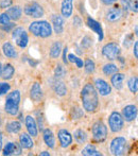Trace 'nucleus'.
<instances>
[{"label":"nucleus","mask_w":138,"mask_h":156,"mask_svg":"<svg viewBox=\"0 0 138 156\" xmlns=\"http://www.w3.org/2000/svg\"><path fill=\"white\" fill-rule=\"evenodd\" d=\"M10 23H11V19H10V17L6 15L5 12L0 14V26H5Z\"/></svg>","instance_id":"obj_38"},{"label":"nucleus","mask_w":138,"mask_h":156,"mask_svg":"<svg viewBox=\"0 0 138 156\" xmlns=\"http://www.w3.org/2000/svg\"><path fill=\"white\" fill-rule=\"evenodd\" d=\"M6 15L10 17L11 20L17 21L23 16V9L19 5H12L6 10Z\"/></svg>","instance_id":"obj_25"},{"label":"nucleus","mask_w":138,"mask_h":156,"mask_svg":"<svg viewBox=\"0 0 138 156\" xmlns=\"http://www.w3.org/2000/svg\"><path fill=\"white\" fill-rule=\"evenodd\" d=\"M82 155L85 156H101L102 153L98 151L94 144H87L84 149L82 150Z\"/></svg>","instance_id":"obj_31"},{"label":"nucleus","mask_w":138,"mask_h":156,"mask_svg":"<svg viewBox=\"0 0 138 156\" xmlns=\"http://www.w3.org/2000/svg\"><path fill=\"white\" fill-rule=\"evenodd\" d=\"M25 124L27 127L28 134L32 137H37L38 135V126L35 118L32 115H27L25 118Z\"/></svg>","instance_id":"obj_15"},{"label":"nucleus","mask_w":138,"mask_h":156,"mask_svg":"<svg viewBox=\"0 0 138 156\" xmlns=\"http://www.w3.org/2000/svg\"><path fill=\"white\" fill-rule=\"evenodd\" d=\"M74 137V140H76L78 144H85L87 141V134L85 131H83L82 129H78L73 132V136Z\"/></svg>","instance_id":"obj_30"},{"label":"nucleus","mask_w":138,"mask_h":156,"mask_svg":"<svg viewBox=\"0 0 138 156\" xmlns=\"http://www.w3.org/2000/svg\"><path fill=\"white\" fill-rule=\"evenodd\" d=\"M86 25L88 26L94 32L97 33L98 39H99V41H102V39H103V30H102V27H101V25H100V23H98V21H96L95 19L88 17L86 20Z\"/></svg>","instance_id":"obj_23"},{"label":"nucleus","mask_w":138,"mask_h":156,"mask_svg":"<svg viewBox=\"0 0 138 156\" xmlns=\"http://www.w3.org/2000/svg\"><path fill=\"white\" fill-rule=\"evenodd\" d=\"M1 121H2V119H1V116H0V125H1Z\"/></svg>","instance_id":"obj_47"},{"label":"nucleus","mask_w":138,"mask_h":156,"mask_svg":"<svg viewBox=\"0 0 138 156\" xmlns=\"http://www.w3.org/2000/svg\"><path fill=\"white\" fill-rule=\"evenodd\" d=\"M21 123L18 120H12L5 124V131L11 134H17L21 131Z\"/></svg>","instance_id":"obj_28"},{"label":"nucleus","mask_w":138,"mask_h":156,"mask_svg":"<svg viewBox=\"0 0 138 156\" xmlns=\"http://www.w3.org/2000/svg\"><path fill=\"white\" fill-rule=\"evenodd\" d=\"M62 51H63V63L66 64V65H67V64L69 63L68 60H67V51H68V48L65 47L64 49L62 50Z\"/></svg>","instance_id":"obj_41"},{"label":"nucleus","mask_w":138,"mask_h":156,"mask_svg":"<svg viewBox=\"0 0 138 156\" xmlns=\"http://www.w3.org/2000/svg\"><path fill=\"white\" fill-rule=\"evenodd\" d=\"M51 23H52V30H54L55 34L61 35L64 32L65 29V20L64 17L60 14H54L51 17Z\"/></svg>","instance_id":"obj_13"},{"label":"nucleus","mask_w":138,"mask_h":156,"mask_svg":"<svg viewBox=\"0 0 138 156\" xmlns=\"http://www.w3.org/2000/svg\"><path fill=\"white\" fill-rule=\"evenodd\" d=\"M19 144L21 148L25 150H31L34 147V142L32 139V136H30L28 133H20L19 134Z\"/></svg>","instance_id":"obj_21"},{"label":"nucleus","mask_w":138,"mask_h":156,"mask_svg":"<svg viewBox=\"0 0 138 156\" xmlns=\"http://www.w3.org/2000/svg\"><path fill=\"white\" fill-rule=\"evenodd\" d=\"M2 154L3 155H20L23 148L17 142L10 141L5 144L4 147H2Z\"/></svg>","instance_id":"obj_16"},{"label":"nucleus","mask_w":138,"mask_h":156,"mask_svg":"<svg viewBox=\"0 0 138 156\" xmlns=\"http://www.w3.org/2000/svg\"><path fill=\"white\" fill-rule=\"evenodd\" d=\"M67 74L66 69L62 64H58L54 69V79H58V80H62L65 76Z\"/></svg>","instance_id":"obj_34"},{"label":"nucleus","mask_w":138,"mask_h":156,"mask_svg":"<svg viewBox=\"0 0 138 156\" xmlns=\"http://www.w3.org/2000/svg\"><path fill=\"white\" fill-rule=\"evenodd\" d=\"M81 102L86 113L93 114L98 111L100 105L99 94L91 83H86L81 90Z\"/></svg>","instance_id":"obj_1"},{"label":"nucleus","mask_w":138,"mask_h":156,"mask_svg":"<svg viewBox=\"0 0 138 156\" xmlns=\"http://www.w3.org/2000/svg\"><path fill=\"white\" fill-rule=\"evenodd\" d=\"M124 80H126V74L122 72H116L111 76V84L117 90H121L123 88Z\"/></svg>","instance_id":"obj_18"},{"label":"nucleus","mask_w":138,"mask_h":156,"mask_svg":"<svg viewBox=\"0 0 138 156\" xmlns=\"http://www.w3.org/2000/svg\"><path fill=\"white\" fill-rule=\"evenodd\" d=\"M91 134H93V137L96 141H104L107 137V127L104 124V122L101 121V120L96 121L91 126Z\"/></svg>","instance_id":"obj_6"},{"label":"nucleus","mask_w":138,"mask_h":156,"mask_svg":"<svg viewBox=\"0 0 138 156\" xmlns=\"http://www.w3.org/2000/svg\"><path fill=\"white\" fill-rule=\"evenodd\" d=\"M2 147H3V141H2V134L0 132V151L2 150Z\"/></svg>","instance_id":"obj_45"},{"label":"nucleus","mask_w":138,"mask_h":156,"mask_svg":"<svg viewBox=\"0 0 138 156\" xmlns=\"http://www.w3.org/2000/svg\"><path fill=\"white\" fill-rule=\"evenodd\" d=\"M44 97L43 88H41V85L38 82H35L32 84L31 88H30V98L31 100L35 103L41 102Z\"/></svg>","instance_id":"obj_17"},{"label":"nucleus","mask_w":138,"mask_h":156,"mask_svg":"<svg viewBox=\"0 0 138 156\" xmlns=\"http://www.w3.org/2000/svg\"><path fill=\"white\" fill-rule=\"evenodd\" d=\"M23 12L27 16L32 17V18H41L45 15L44 8L37 2H30V3L26 4Z\"/></svg>","instance_id":"obj_9"},{"label":"nucleus","mask_w":138,"mask_h":156,"mask_svg":"<svg viewBox=\"0 0 138 156\" xmlns=\"http://www.w3.org/2000/svg\"><path fill=\"white\" fill-rule=\"evenodd\" d=\"M12 37L16 45L21 49H25L29 44V36L26 31L25 28L23 27H17L12 31Z\"/></svg>","instance_id":"obj_5"},{"label":"nucleus","mask_w":138,"mask_h":156,"mask_svg":"<svg viewBox=\"0 0 138 156\" xmlns=\"http://www.w3.org/2000/svg\"><path fill=\"white\" fill-rule=\"evenodd\" d=\"M118 0H101V2L104 4V5H111V4L116 3Z\"/></svg>","instance_id":"obj_43"},{"label":"nucleus","mask_w":138,"mask_h":156,"mask_svg":"<svg viewBox=\"0 0 138 156\" xmlns=\"http://www.w3.org/2000/svg\"><path fill=\"white\" fill-rule=\"evenodd\" d=\"M133 54H134V58H138V41L134 43V47H133Z\"/></svg>","instance_id":"obj_42"},{"label":"nucleus","mask_w":138,"mask_h":156,"mask_svg":"<svg viewBox=\"0 0 138 156\" xmlns=\"http://www.w3.org/2000/svg\"><path fill=\"white\" fill-rule=\"evenodd\" d=\"M102 71H103V73L105 76H111V74L119 71V67L114 63H107L102 67Z\"/></svg>","instance_id":"obj_32"},{"label":"nucleus","mask_w":138,"mask_h":156,"mask_svg":"<svg viewBox=\"0 0 138 156\" xmlns=\"http://www.w3.org/2000/svg\"><path fill=\"white\" fill-rule=\"evenodd\" d=\"M124 16V10L122 8H119V6H114V8H111L108 11L106 12V15H105V19H106L108 23H118L119 20H121Z\"/></svg>","instance_id":"obj_10"},{"label":"nucleus","mask_w":138,"mask_h":156,"mask_svg":"<svg viewBox=\"0 0 138 156\" xmlns=\"http://www.w3.org/2000/svg\"><path fill=\"white\" fill-rule=\"evenodd\" d=\"M2 52H3L4 56H6L8 58H16L17 55H18L16 48L10 41H5L2 45Z\"/></svg>","instance_id":"obj_24"},{"label":"nucleus","mask_w":138,"mask_h":156,"mask_svg":"<svg viewBox=\"0 0 138 156\" xmlns=\"http://www.w3.org/2000/svg\"><path fill=\"white\" fill-rule=\"evenodd\" d=\"M128 88L132 94H136L138 90V78L136 76H131L128 80Z\"/></svg>","instance_id":"obj_33"},{"label":"nucleus","mask_w":138,"mask_h":156,"mask_svg":"<svg viewBox=\"0 0 138 156\" xmlns=\"http://www.w3.org/2000/svg\"><path fill=\"white\" fill-rule=\"evenodd\" d=\"M11 5H12V0H2L1 3H0V8L2 9L10 8Z\"/></svg>","instance_id":"obj_39"},{"label":"nucleus","mask_w":138,"mask_h":156,"mask_svg":"<svg viewBox=\"0 0 138 156\" xmlns=\"http://www.w3.org/2000/svg\"><path fill=\"white\" fill-rule=\"evenodd\" d=\"M122 117H123L124 121L126 122H132L137 118V106L134 104H129L123 107L122 109Z\"/></svg>","instance_id":"obj_14"},{"label":"nucleus","mask_w":138,"mask_h":156,"mask_svg":"<svg viewBox=\"0 0 138 156\" xmlns=\"http://www.w3.org/2000/svg\"><path fill=\"white\" fill-rule=\"evenodd\" d=\"M11 89V84L6 82H1L0 83V97L2 94H5L6 93H9Z\"/></svg>","instance_id":"obj_37"},{"label":"nucleus","mask_w":138,"mask_h":156,"mask_svg":"<svg viewBox=\"0 0 138 156\" xmlns=\"http://www.w3.org/2000/svg\"><path fill=\"white\" fill-rule=\"evenodd\" d=\"M29 32L38 38H48L52 35V26L46 20L33 21L29 26Z\"/></svg>","instance_id":"obj_3"},{"label":"nucleus","mask_w":138,"mask_h":156,"mask_svg":"<svg viewBox=\"0 0 138 156\" xmlns=\"http://www.w3.org/2000/svg\"><path fill=\"white\" fill-rule=\"evenodd\" d=\"M67 60H68V62H71V63H74L76 65V67L78 68H83V60L80 58H78V56H76L74 54L70 53L68 54V56H67Z\"/></svg>","instance_id":"obj_36"},{"label":"nucleus","mask_w":138,"mask_h":156,"mask_svg":"<svg viewBox=\"0 0 138 156\" xmlns=\"http://www.w3.org/2000/svg\"><path fill=\"white\" fill-rule=\"evenodd\" d=\"M1 69H2V65H1V63H0V76H1Z\"/></svg>","instance_id":"obj_46"},{"label":"nucleus","mask_w":138,"mask_h":156,"mask_svg":"<svg viewBox=\"0 0 138 156\" xmlns=\"http://www.w3.org/2000/svg\"><path fill=\"white\" fill-rule=\"evenodd\" d=\"M73 12V0H63L61 4V14L64 18H69Z\"/></svg>","instance_id":"obj_22"},{"label":"nucleus","mask_w":138,"mask_h":156,"mask_svg":"<svg viewBox=\"0 0 138 156\" xmlns=\"http://www.w3.org/2000/svg\"><path fill=\"white\" fill-rule=\"evenodd\" d=\"M126 146H128V140L122 136H118L111 141L109 152H111V155L115 156L124 155L126 152Z\"/></svg>","instance_id":"obj_4"},{"label":"nucleus","mask_w":138,"mask_h":156,"mask_svg":"<svg viewBox=\"0 0 138 156\" xmlns=\"http://www.w3.org/2000/svg\"><path fill=\"white\" fill-rule=\"evenodd\" d=\"M108 126L113 133H119L124 126V119L118 112H113L108 117Z\"/></svg>","instance_id":"obj_8"},{"label":"nucleus","mask_w":138,"mask_h":156,"mask_svg":"<svg viewBox=\"0 0 138 156\" xmlns=\"http://www.w3.org/2000/svg\"><path fill=\"white\" fill-rule=\"evenodd\" d=\"M43 139L45 144L50 149H54L55 148V137H54V134L52 132V129H50L49 127L43 129Z\"/></svg>","instance_id":"obj_20"},{"label":"nucleus","mask_w":138,"mask_h":156,"mask_svg":"<svg viewBox=\"0 0 138 156\" xmlns=\"http://www.w3.org/2000/svg\"><path fill=\"white\" fill-rule=\"evenodd\" d=\"M62 43L61 41H54L53 44L50 47V51H49V55L51 58H58L62 53Z\"/></svg>","instance_id":"obj_27"},{"label":"nucleus","mask_w":138,"mask_h":156,"mask_svg":"<svg viewBox=\"0 0 138 156\" xmlns=\"http://www.w3.org/2000/svg\"><path fill=\"white\" fill-rule=\"evenodd\" d=\"M120 47L116 43H107L102 48V55L108 61H115L120 55Z\"/></svg>","instance_id":"obj_7"},{"label":"nucleus","mask_w":138,"mask_h":156,"mask_svg":"<svg viewBox=\"0 0 138 156\" xmlns=\"http://www.w3.org/2000/svg\"><path fill=\"white\" fill-rule=\"evenodd\" d=\"M15 27V23H8V25H5V26H1V29L3 30V31H11V30L13 29V28Z\"/></svg>","instance_id":"obj_40"},{"label":"nucleus","mask_w":138,"mask_h":156,"mask_svg":"<svg viewBox=\"0 0 138 156\" xmlns=\"http://www.w3.org/2000/svg\"><path fill=\"white\" fill-rule=\"evenodd\" d=\"M52 89L53 91L58 94V97H64L66 96L67 93H68V89H67V86L62 80H58V79H54L52 81Z\"/></svg>","instance_id":"obj_19"},{"label":"nucleus","mask_w":138,"mask_h":156,"mask_svg":"<svg viewBox=\"0 0 138 156\" xmlns=\"http://www.w3.org/2000/svg\"><path fill=\"white\" fill-rule=\"evenodd\" d=\"M94 86H95L98 94H100V96L106 97L108 94H111V84H108L103 79H96L95 83H94Z\"/></svg>","instance_id":"obj_11"},{"label":"nucleus","mask_w":138,"mask_h":156,"mask_svg":"<svg viewBox=\"0 0 138 156\" xmlns=\"http://www.w3.org/2000/svg\"><path fill=\"white\" fill-rule=\"evenodd\" d=\"M20 91L18 89L11 91L8 94L4 102V111L8 115L15 117L19 113V105H20Z\"/></svg>","instance_id":"obj_2"},{"label":"nucleus","mask_w":138,"mask_h":156,"mask_svg":"<svg viewBox=\"0 0 138 156\" xmlns=\"http://www.w3.org/2000/svg\"><path fill=\"white\" fill-rule=\"evenodd\" d=\"M39 155L41 156H50V153L48 152V151H43V152L39 153Z\"/></svg>","instance_id":"obj_44"},{"label":"nucleus","mask_w":138,"mask_h":156,"mask_svg":"<svg viewBox=\"0 0 138 156\" xmlns=\"http://www.w3.org/2000/svg\"><path fill=\"white\" fill-rule=\"evenodd\" d=\"M58 142H60V146L63 149H66L70 147L72 144V141H73V137L70 134V132L65 129H61L58 132Z\"/></svg>","instance_id":"obj_12"},{"label":"nucleus","mask_w":138,"mask_h":156,"mask_svg":"<svg viewBox=\"0 0 138 156\" xmlns=\"http://www.w3.org/2000/svg\"><path fill=\"white\" fill-rule=\"evenodd\" d=\"M84 68H85V71H86V73H94V71H95V69H96V64L95 62H94L91 58H87L86 60H85V62H84Z\"/></svg>","instance_id":"obj_35"},{"label":"nucleus","mask_w":138,"mask_h":156,"mask_svg":"<svg viewBox=\"0 0 138 156\" xmlns=\"http://www.w3.org/2000/svg\"><path fill=\"white\" fill-rule=\"evenodd\" d=\"M122 4V9L124 11H131V12L137 13V0H120Z\"/></svg>","instance_id":"obj_29"},{"label":"nucleus","mask_w":138,"mask_h":156,"mask_svg":"<svg viewBox=\"0 0 138 156\" xmlns=\"http://www.w3.org/2000/svg\"><path fill=\"white\" fill-rule=\"evenodd\" d=\"M14 73H15V68L13 67L12 64L8 63V64H5L4 66H2L1 78L3 79V80H5V81L11 80V79L14 76Z\"/></svg>","instance_id":"obj_26"}]
</instances>
